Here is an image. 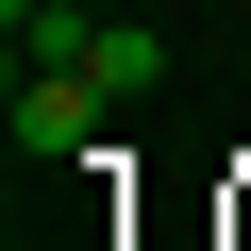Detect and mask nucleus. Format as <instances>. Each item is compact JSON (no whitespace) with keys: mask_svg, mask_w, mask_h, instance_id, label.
Listing matches in <instances>:
<instances>
[{"mask_svg":"<svg viewBox=\"0 0 251 251\" xmlns=\"http://www.w3.org/2000/svg\"><path fill=\"white\" fill-rule=\"evenodd\" d=\"M100 117H117V100H100L84 67H17V151H34V168H67V151H100Z\"/></svg>","mask_w":251,"mask_h":251,"instance_id":"1","label":"nucleus"},{"mask_svg":"<svg viewBox=\"0 0 251 251\" xmlns=\"http://www.w3.org/2000/svg\"><path fill=\"white\" fill-rule=\"evenodd\" d=\"M84 84H100V100H134V84H151V34H134V17H100V34H84Z\"/></svg>","mask_w":251,"mask_h":251,"instance_id":"2","label":"nucleus"}]
</instances>
